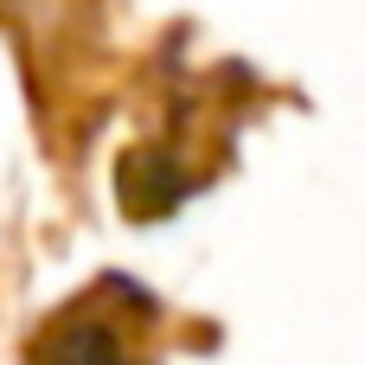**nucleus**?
I'll use <instances>...</instances> for the list:
<instances>
[{"instance_id":"nucleus-1","label":"nucleus","mask_w":365,"mask_h":365,"mask_svg":"<svg viewBox=\"0 0 365 365\" xmlns=\"http://www.w3.org/2000/svg\"><path fill=\"white\" fill-rule=\"evenodd\" d=\"M115 289L122 282H96L83 302L51 314L38 346H32V365H141L135 334H128V321L115 308Z\"/></svg>"}]
</instances>
